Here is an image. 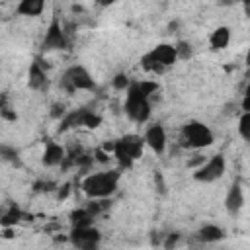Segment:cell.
I'll return each instance as SVG.
<instances>
[{"instance_id":"obj_24","label":"cell","mask_w":250,"mask_h":250,"mask_svg":"<svg viewBox=\"0 0 250 250\" xmlns=\"http://www.w3.org/2000/svg\"><path fill=\"white\" fill-rule=\"evenodd\" d=\"M162 236H164V238H162L160 246H162V248H166V250L174 248V246L180 242V232H168V234H162Z\"/></svg>"},{"instance_id":"obj_26","label":"cell","mask_w":250,"mask_h":250,"mask_svg":"<svg viewBox=\"0 0 250 250\" xmlns=\"http://www.w3.org/2000/svg\"><path fill=\"white\" fill-rule=\"evenodd\" d=\"M70 189H72V188H70V184L57 186V189H55V191H57V199H59V201H61V199H66V197L70 195Z\"/></svg>"},{"instance_id":"obj_15","label":"cell","mask_w":250,"mask_h":250,"mask_svg":"<svg viewBox=\"0 0 250 250\" xmlns=\"http://www.w3.org/2000/svg\"><path fill=\"white\" fill-rule=\"evenodd\" d=\"M230 43V27L229 25H219L211 31L209 35V49L211 51H225Z\"/></svg>"},{"instance_id":"obj_22","label":"cell","mask_w":250,"mask_h":250,"mask_svg":"<svg viewBox=\"0 0 250 250\" xmlns=\"http://www.w3.org/2000/svg\"><path fill=\"white\" fill-rule=\"evenodd\" d=\"M238 135L242 137V141L250 139V111H242L238 117Z\"/></svg>"},{"instance_id":"obj_20","label":"cell","mask_w":250,"mask_h":250,"mask_svg":"<svg viewBox=\"0 0 250 250\" xmlns=\"http://www.w3.org/2000/svg\"><path fill=\"white\" fill-rule=\"evenodd\" d=\"M176 47V55H178V61H188L193 57V45L186 39H180L178 43H174Z\"/></svg>"},{"instance_id":"obj_25","label":"cell","mask_w":250,"mask_h":250,"mask_svg":"<svg viewBox=\"0 0 250 250\" xmlns=\"http://www.w3.org/2000/svg\"><path fill=\"white\" fill-rule=\"evenodd\" d=\"M57 184L55 182H37L35 184V191H55Z\"/></svg>"},{"instance_id":"obj_21","label":"cell","mask_w":250,"mask_h":250,"mask_svg":"<svg viewBox=\"0 0 250 250\" xmlns=\"http://www.w3.org/2000/svg\"><path fill=\"white\" fill-rule=\"evenodd\" d=\"M102 125V115L100 113H96L94 109H84V119H82V127H86V129H96V127H100Z\"/></svg>"},{"instance_id":"obj_23","label":"cell","mask_w":250,"mask_h":250,"mask_svg":"<svg viewBox=\"0 0 250 250\" xmlns=\"http://www.w3.org/2000/svg\"><path fill=\"white\" fill-rule=\"evenodd\" d=\"M129 84H131V78H129V74H125V72H117V74L111 78V86H113L115 90H119V92H125V90L129 88Z\"/></svg>"},{"instance_id":"obj_19","label":"cell","mask_w":250,"mask_h":250,"mask_svg":"<svg viewBox=\"0 0 250 250\" xmlns=\"http://www.w3.org/2000/svg\"><path fill=\"white\" fill-rule=\"evenodd\" d=\"M68 219H70V227H80V225H92L96 217H94L86 207H80V209L70 211Z\"/></svg>"},{"instance_id":"obj_16","label":"cell","mask_w":250,"mask_h":250,"mask_svg":"<svg viewBox=\"0 0 250 250\" xmlns=\"http://www.w3.org/2000/svg\"><path fill=\"white\" fill-rule=\"evenodd\" d=\"M47 0H20L16 6V14L23 18H37L43 14Z\"/></svg>"},{"instance_id":"obj_2","label":"cell","mask_w":250,"mask_h":250,"mask_svg":"<svg viewBox=\"0 0 250 250\" xmlns=\"http://www.w3.org/2000/svg\"><path fill=\"white\" fill-rule=\"evenodd\" d=\"M119 180H121V170L92 172L82 178L80 188H82L84 195L90 199H107L117 191Z\"/></svg>"},{"instance_id":"obj_5","label":"cell","mask_w":250,"mask_h":250,"mask_svg":"<svg viewBox=\"0 0 250 250\" xmlns=\"http://www.w3.org/2000/svg\"><path fill=\"white\" fill-rule=\"evenodd\" d=\"M59 86L62 92L66 94H74V92H94L96 80L90 74V70L82 64H70L68 68H64V72L59 78Z\"/></svg>"},{"instance_id":"obj_7","label":"cell","mask_w":250,"mask_h":250,"mask_svg":"<svg viewBox=\"0 0 250 250\" xmlns=\"http://www.w3.org/2000/svg\"><path fill=\"white\" fill-rule=\"evenodd\" d=\"M227 172V158L225 154H213L211 158H205L201 166H197L193 170V180L199 184H213L217 180H221Z\"/></svg>"},{"instance_id":"obj_6","label":"cell","mask_w":250,"mask_h":250,"mask_svg":"<svg viewBox=\"0 0 250 250\" xmlns=\"http://www.w3.org/2000/svg\"><path fill=\"white\" fill-rule=\"evenodd\" d=\"M176 62H178V55L174 43H158L141 57V66L146 72H164Z\"/></svg>"},{"instance_id":"obj_27","label":"cell","mask_w":250,"mask_h":250,"mask_svg":"<svg viewBox=\"0 0 250 250\" xmlns=\"http://www.w3.org/2000/svg\"><path fill=\"white\" fill-rule=\"evenodd\" d=\"M203 160H205V156H201V154H193V158H189V160H188V168L195 170L197 166H201V164H203Z\"/></svg>"},{"instance_id":"obj_4","label":"cell","mask_w":250,"mask_h":250,"mask_svg":"<svg viewBox=\"0 0 250 250\" xmlns=\"http://www.w3.org/2000/svg\"><path fill=\"white\" fill-rule=\"evenodd\" d=\"M215 143V133L213 129L203 123V121H197V119H189L182 125L180 129V145L184 148H189V150H201V148H207Z\"/></svg>"},{"instance_id":"obj_13","label":"cell","mask_w":250,"mask_h":250,"mask_svg":"<svg viewBox=\"0 0 250 250\" xmlns=\"http://www.w3.org/2000/svg\"><path fill=\"white\" fill-rule=\"evenodd\" d=\"M244 207V188L242 184L236 180L230 184V188L227 189V195H225V209L229 215H238L240 209Z\"/></svg>"},{"instance_id":"obj_10","label":"cell","mask_w":250,"mask_h":250,"mask_svg":"<svg viewBox=\"0 0 250 250\" xmlns=\"http://www.w3.org/2000/svg\"><path fill=\"white\" fill-rule=\"evenodd\" d=\"M143 141H145V146H148L154 154H164L166 152V146H168V135H166V129L162 123H152L146 127L145 135H143Z\"/></svg>"},{"instance_id":"obj_29","label":"cell","mask_w":250,"mask_h":250,"mask_svg":"<svg viewBox=\"0 0 250 250\" xmlns=\"http://www.w3.org/2000/svg\"><path fill=\"white\" fill-rule=\"evenodd\" d=\"M64 113H66V107H64L62 104H55V105H53V111H51L53 117H59V119H61Z\"/></svg>"},{"instance_id":"obj_8","label":"cell","mask_w":250,"mask_h":250,"mask_svg":"<svg viewBox=\"0 0 250 250\" xmlns=\"http://www.w3.org/2000/svg\"><path fill=\"white\" fill-rule=\"evenodd\" d=\"M68 242H70V246H74L78 250H96L102 244V232L98 227H94V223L70 227Z\"/></svg>"},{"instance_id":"obj_11","label":"cell","mask_w":250,"mask_h":250,"mask_svg":"<svg viewBox=\"0 0 250 250\" xmlns=\"http://www.w3.org/2000/svg\"><path fill=\"white\" fill-rule=\"evenodd\" d=\"M27 86L33 92H45L49 88V76H47L45 64H43V61L39 57L33 59V62L27 68Z\"/></svg>"},{"instance_id":"obj_14","label":"cell","mask_w":250,"mask_h":250,"mask_svg":"<svg viewBox=\"0 0 250 250\" xmlns=\"http://www.w3.org/2000/svg\"><path fill=\"white\" fill-rule=\"evenodd\" d=\"M195 236L203 244H215V242L225 238V229L221 225H215V223H205V225H201L197 229Z\"/></svg>"},{"instance_id":"obj_30","label":"cell","mask_w":250,"mask_h":250,"mask_svg":"<svg viewBox=\"0 0 250 250\" xmlns=\"http://www.w3.org/2000/svg\"><path fill=\"white\" fill-rule=\"evenodd\" d=\"M98 2V6H102V8H107V6H113V4H117L119 0H96Z\"/></svg>"},{"instance_id":"obj_3","label":"cell","mask_w":250,"mask_h":250,"mask_svg":"<svg viewBox=\"0 0 250 250\" xmlns=\"http://www.w3.org/2000/svg\"><path fill=\"white\" fill-rule=\"evenodd\" d=\"M109 152L115 156V160L121 168H133V164L145 152V141L141 135L127 133L109 143Z\"/></svg>"},{"instance_id":"obj_12","label":"cell","mask_w":250,"mask_h":250,"mask_svg":"<svg viewBox=\"0 0 250 250\" xmlns=\"http://www.w3.org/2000/svg\"><path fill=\"white\" fill-rule=\"evenodd\" d=\"M66 156V148L57 143V141H47L45 146H43V152H41V164L45 168H57L62 164Z\"/></svg>"},{"instance_id":"obj_17","label":"cell","mask_w":250,"mask_h":250,"mask_svg":"<svg viewBox=\"0 0 250 250\" xmlns=\"http://www.w3.org/2000/svg\"><path fill=\"white\" fill-rule=\"evenodd\" d=\"M0 160L8 162L12 166H20L21 164L20 148H16L14 145H8V143H0Z\"/></svg>"},{"instance_id":"obj_28","label":"cell","mask_w":250,"mask_h":250,"mask_svg":"<svg viewBox=\"0 0 250 250\" xmlns=\"http://www.w3.org/2000/svg\"><path fill=\"white\" fill-rule=\"evenodd\" d=\"M154 184H156V188H158L160 193H166V184H164V178H162V174L158 170L154 172Z\"/></svg>"},{"instance_id":"obj_18","label":"cell","mask_w":250,"mask_h":250,"mask_svg":"<svg viewBox=\"0 0 250 250\" xmlns=\"http://www.w3.org/2000/svg\"><path fill=\"white\" fill-rule=\"evenodd\" d=\"M21 217H23V213H21V209L16 205V203H12L8 209H6V213L0 217V225L6 229V227H16L20 221H21Z\"/></svg>"},{"instance_id":"obj_1","label":"cell","mask_w":250,"mask_h":250,"mask_svg":"<svg viewBox=\"0 0 250 250\" xmlns=\"http://www.w3.org/2000/svg\"><path fill=\"white\" fill-rule=\"evenodd\" d=\"M158 92L156 80H131L129 88L125 90V102L123 111L133 123H146L152 115V104L150 98Z\"/></svg>"},{"instance_id":"obj_9","label":"cell","mask_w":250,"mask_h":250,"mask_svg":"<svg viewBox=\"0 0 250 250\" xmlns=\"http://www.w3.org/2000/svg\"><path fill=\"white\" fill-rule=\"evenodd\" d=\"M70 47V41H68V35L59 20V16H53L51 23L47 25V31L41 39V49L45 53L49 51H66Z\"/></svg>"}]
</instances>
